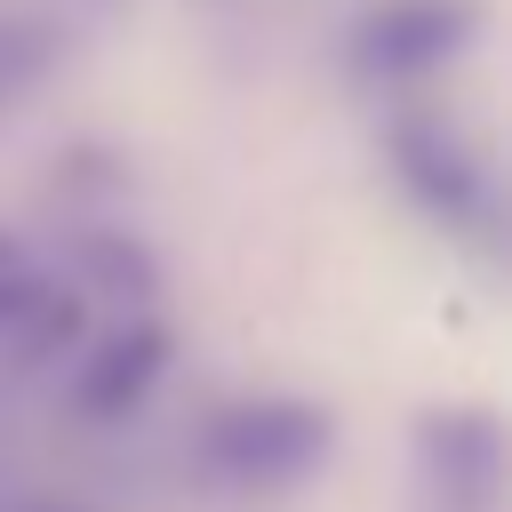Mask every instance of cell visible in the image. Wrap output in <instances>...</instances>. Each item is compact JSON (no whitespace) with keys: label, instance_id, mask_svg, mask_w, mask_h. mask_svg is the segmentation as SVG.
Instances as JSON below:
<instances>
[{"label":"cell","instance_id":"cell-7","mask_svg":"<svg viewBox=\"0 0 512 512\" xmlns=\"http://www.w3.org/2000/svg\"><path fill=\"white\" fill-rule=\"evenodd\" d=\"M8 256H16V248H8V240H0V264H8Z\"/></svg>","mask_w":512,"mask_h":512},{"label":"cell","instance_id":"cell-1","mask_svg":"<svg viewBox=\"0 0 512 512\" xmlns=\"http://www.w3.org/2000/svg\"><path fill=\"white\" fill-rule=\"evenodd\" d=\"M328 448H336V416L320 400L256 392V400H224L192 432V472L216 496H288L328 464Z\"/></svg>","mask_w":512,"mask_h":512},{"label":"cell","instance_id":"cell-2","mask_svg":"<svg viewBox=\"0 0 512 512\" xmlns=\"http://www.w3.org/2000/svg\"><path fill=\"white\" fill-rule=\"evenodd\" d=\"M416 512H512V432L488 408L416 416Z\"/></svg>","mask_w":512,"mask_h":512},{"label":"cell","instance_id":"cell-3","mask_svg":"<svg viewBox=\"0 0 512 512\" xmlns=\"http://www.w3.org/2000/svg\"><path fill=\"white\" fill-rule=\"evenodd\" d=\"M480 32V0H376L352 24V72L360 80H416L448 56H464Z\"/></svg>","mask_w":512,"mask_h":512},{"label":"cell","instance_id":"cell-5","mask_svg":"<svg viewBox=\"0 0 512 512\" xmlns=\"http://www.w3.org/2000/svg\"><path fill=\"white\" fill-rule=\"evenodd\" d=\"M392 168L408 184V200L440 224H480L488 216V168L472 160V144L440 120H400L392 128Z\"/></svg>","mask_w":512,"mask_h":512},{"label":"cell","instance_id":"cell-6","mask_svg":"<svg viewBox=\"0 0 512 512\" xmlns=\"http://www.w3.org/2000/svg\"><path fill=\"white\" fill-rule=\"evenodd\" d=\"M80 336V296L32 264H0V368L24 376V368H48L64 344Z\"/></svg>","mask_w":512,"mask_h":512},{"label":"cell","instance_id":"cell-4","mask_svg":"<svg viewBox=\"0 0 512 512\" xmlns=\"http://www.w3.org/2000/svg\"><path fill=\"white\" fill-rule=\"evenodd\" d=\"M168 376V328L160 320H120L112 336H96L72 368V408L80 424H128L152 384Z\"/></svg>","mask_w":512,"mask_h":512},{"label":"cell","instance_id":"cell-8","mask_svg":"<svg viewBox=\"0 0 512 512\" xmlns=\"http://www.w3.org/2000/svg\"><path fill=\"white\" fill-rule=\"evenodd\" d=\"M40 512H72V504H40Z\"/></svg>","mask_w":512,"mask_h":512}]
</instances>
